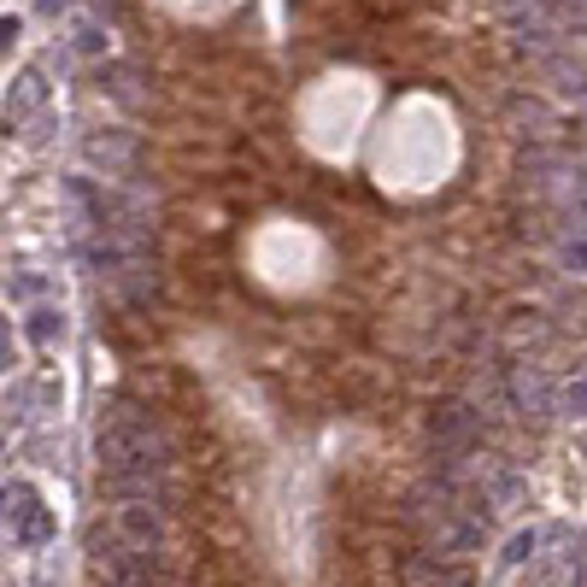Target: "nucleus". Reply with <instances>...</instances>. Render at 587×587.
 <instances>
[{
	"label": "nucleus",
	"mask_w": 587,
	"mask_h": 587,
	"mask_svg": "<svg viewBox=\"0 0 587 587\" xmlns=\"http://www.w3.org/2000/svg\"><path fill=\"white\" fill-rule=\"evenodd\" d=\"M458 165V118L441 94L411 89L383 106L371 136V171L388 195H430Z\"/></svg>",
	"instance_id": "obj_1"
},
{
	"label": "nucleus",
	"mask_w": 587,
	"mask_h": 587,
	"mask_svg": "<svg viewBox=\"0 0 587 587\" xmlns=\"http://www.w3.org/2000/svg\"><path fill=\"white\" fill-rule=\"evenodd\" d=\"M383 89H376L371 71L359 66H329L317 71L294 101V136L306 141L317 159H353L359 148H371L376 118H383Z\"/></svg>",
	"instance_id": "obj_2"
},
{
	"label": "nucleus",
	"mask_w": 587,
	"mask_h": 587,
	"mask_svg": "<svg viewBox=\"0 0 587 587\" xmlns=\"http://www.w3.org/2000/svg\"><path fill=\"white\" fill-rule=\"evenodd\" d=\"M165 12H177V19H218V12H230L235 0H159Z\"/></svg>",
	"instance_id": "obj_3"
}]
</instances>
